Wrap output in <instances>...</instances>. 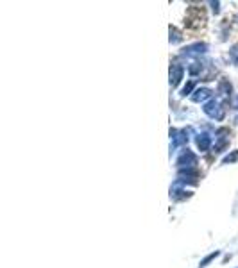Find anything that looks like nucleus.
Segmentation results:
<instances>
[{
  "label": "nucleus",
  "instance_id": "1",
  "mask_svg": "<svg viewBox=\"0 0 238 268\" xmlns=\"http://www.w3.org/2000/svg\"><path fill=\"white\" fill-rule=\"evenodd\" d=\"M204 22H206L204 9H201V7H191V9L188 11L185 23H187L190 29H195V27H199V25H204Z\"/></svg>",
  "mask_w": 238,
  "mask_h": 268
},
{
  "label": "nucleus",
  "instance_id": "2",
  "mask_svg": "<svg viewBox=\"0 0 238 268\" xmlns=\"http://www.w3.org/2000/svg\"><path fill=\"white\" fill-rule=\"evenodd\" d=\"M181 75H183L181 67H177V65H174V72L170 70V84H172V86H176V84L179 83V79H181Z\"/></svg>",
  "mask_w": 238,
  "mask_h": 268
},
{
  "label": "nucleus",
  "instance_id": "3",
  "mask_svg": "<svg viewBox=\"0 0 238 268\" xmlns=\"http://www.w3.org/2000/svg\"><path fill=\"white\" fill-rule=\"evenodd\" d=\"M217 256H218V252H213V254H210V256H208V258L204 259V261H202V263H201V268H202V267H206V265L210 263V261H212V259H215V258H217Z\"/></svg>",
  "mask_w": 238,
  "mask_h": 268
},
{
  "label": "nucleus",
  "instance_id": "4",
  "mask_svg": "<svg viewBox=\"0 0 238 268\" xmlns=\"http://www.w3.org/2000/svg\"><path fill=\"white\" fill-rule=\"evenodd\" d=\"M231 59L238 65V45L233 46V50H231Z\"/></svg>",
  "mask_w": 238,
  "mask_h": 268
}]
</instances>
